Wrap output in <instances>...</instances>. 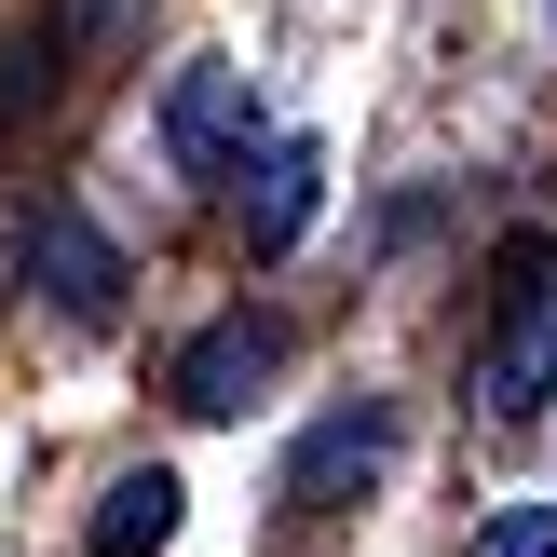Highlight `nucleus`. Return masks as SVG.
<instances>
[{"instance_id": "f257e3e1", "label": "nucleus", "mask_w": 557, "mask_h": 557, "mask_svg": "<svg viewBox=\"0 0 557 557\" xmlns=\"http://www.w3.org/2000/svg\"><path fill=\"white\" fill-rule=\"evenodd\" d=\"M557 395V245H504V341H490V422H544Z\"/></svg>"}, {"instance_id": "f03ea898", "label": "nucleus", "mask_w": 557, "mask_h": 557, "mask_svg": "<svg viewBox=\"0 0 557 557\" xmlns=\"http://www.w3.org/2000/svg\"><path fill=\"white\" fill-rule=\"evenodd\" d=\"M272 368H286V313H218L205 341L177 354V408L190 422H232V408H259Z\"/></svg>"}, {"instance_id": "7ed1b4c3", "label": "nucleus", "mask_w": 557, "mask_h": 557, "mask_svg": "<svg viewBox=\"0 0 557 557\" xmlns=\"http://www.w3.org/2000/svg\"><path fill=\"white\" fill-rule=\"evenodd\" d=\"M245 136H259L245 69H177V82H163V150H177V177H232Z\"/></svg>"}, {"instance_id": "20e7f679", "label": "nucleus", "mask_w": 557, "mask_h": 557, "mask_svg": "<svg viewBox=\"0 0 557 557\" xmlns=\"http://www.w3.org/2000/svg\"><path fill=\"white\" fill-rule=\"evenodd\" d=\"M313 205H326L313 136H272L259 163H232V218H245V245H259V259H286V245L313 232Z\"/></svg>"}, {"instance_id": "39448f33", "label": "nucleus", "mask_w": 557, "mask_h": 557, "mask_svg": "<svg viewBox=\"0 0 557 557\" xmlns=\"http://www.w3.org/2000/svg\"><path fill=\"white\" fill-rule=\"evenodd\" d=\"M27 272H41L69 313H109V299H123V259H109V245L82 232L69 205H41V218H27Z\"/></svg>"}, {"instance_id": "423d86ee", "label": "nucleus", "mask_w": 557, "mask_h": 557, "mask_svg": "<svg viewBox=\"0 0 557 557\" xmlns=\"http://www.w3.org/2000/svg\"><path fill=\"white\" fill-rule=\"evenodd\" d=\"M163 544H177V476H163V462L109 476V504H96V557H163Z\"/></svg>"}, {"instance_id": "0eeeda50", "label": "nucleus", "mask_w": 557, "mask_h": 557, "mask_svg": "<svg viewBox=\"0 0 557 557\" xmlns=\"http://www.w3.org/2000/svg\"><path fill=\"white\" fill-rule=\"evenodd\" d=\"M381 449H395V422H381V408H341V422H326L313 449H299L286 504H326V490H341V476H381Z\"/></svg>"}, {"instance_id": "6e6552de", "label": "nucleus", "mask_w": 557, "mask_h": 557, "mask_svg": "<svg viewBox=\"0 0 557 557\" xmlns=\"http://www.w3.org/2000/svg\"><path fill=\"white\" fill-rule=\"evenodd\" d=\"M476 557H557V504H504L476 531Z\"/></svg>"}]
</instances>
